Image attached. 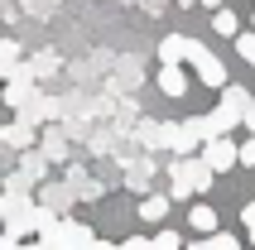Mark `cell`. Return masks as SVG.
Returning a JSON list of instances; mask_svg holds the SVG:
<instances>
[{
    "label": "cell",
    "instance_id": "6da1fadb",
    "mask_svg": "<svg viewBox=\"0 0 255 250\" xmlns=\"http://www.w3.org/2000/svg\"><path fill=\"white\" fill-rule=\"evenodd\" d=\"M212 173L217 168L207 164V159H193V154H178L169 164V178H173V202H183V197H198V193H207L212 188Z\"/></svg>",
    "mask_w": 255,
    "mask_h": 250
},
{
    "label": "cell",
    "instance_id": "7a4b0ae2",
    "mask_svg": "<svg viewBox=\"0 0 255 250\" xmlns=\"http://www.w3.org/2000/svg\"><path fill=\"white\" fill-rule=\"evenodd\" d=\"M188 63H193V72H198L207 87H217V92L231 82V77H227V63H222L217 53H207V43H198V39H188Z\"/></svg>",
    "mask_w": 255,
    "mask_h": 250
},
{
    "label": "cell",
    "instance_id": "3957f363",
    "mask_svg": "<svg viewBox=\"0 0 255 250\" xmlns=\"http://www.w3.org/2000/svg\"><path fill=\"white\" fill-rule=\"evenodd\" d=\"M39 246H101V241L82 222H53L48 231H39Z\"/></svg>",
    "mask_w": 255,
    "mask_h": 250
},
{
    "label": "cell",
    "instance_id": "277c9868",
    "mask_svg": "<svg viewBox=\"0 0 255 250\" xmlns=\"http://www.w3.org/2000/svg\"><path fill=\"white\" fill-rule=\"evenodd\" d=\"M202 159H207L217 173H227V168L241 164V144H236L231 135H207L202 139Z\"/></svg>",
    "mask_w": 255,
    "mask_h": 250
},
{
    "label": "cell",
    "instance_id": "5b68a950",
    "mask_svg": "<svg viewBox=\"0 0 255 250\" xmlns=\"http://www.w3.org/2000/svg\"><path fill=\"white\" fill-rule=\"evenodd\" d=\"M236 121H241V106L222 101L212 116H202V130H207V135H231V130H236Z\"/></svg>",
    "mask_w": 255,
    "mask_h": 250
},
{
    "label": "cell",
    "instance_id": "8992f818",
    "mask_svg": "<svg viewBox=\"0 0 255 250\" xmlns=\"http://www.w3.org/2000/svg\"><path fill=\"white\" fill-rule=\"evenodd\" d=\"M159 92H164V97H173V101L188 97V77H183V68H178V63H159Z\"/></svg>",
    "mask_w": 255,
    "mask_h": 250
},
{
    "label": "cell",
    "instance_id": "52a82bcc",
    "mask_svg": "<svg viewBox=\"0 0 255 250\" xmlns=\"http://www.w3.org/2000/svg\"><path fill=\"white\" fill-rule=\"evenodd\" d=\"M29 82H34V77H10V82H5V106H10V111H24L29 101H39Z\"/></svg>",
    "mask_w": 255,
    "mask_h": 250
},
{
    "label": "cell",
    "instance_id": "ba28073f",
    "mask_svg": "<svg viewBox=\"0 0 255 250\" xmlns=\"http://www.w3.org/2000/svg\"><path fill=\"white\" fill-rule=\"evenodd\" d=\"M0 77H24V63H19V43L14 39H0Z\"/></svg>",
    "mask_w": 255,
    "mask_h": 250
},
{
    "label": "cell",
    "instance_id": "9c48e42d",
    "mask_svg": "<svg viewBox=\"0 0 255 250\" xmlns=\"http://www.w3.org/2000/svg\"><path fill=\"white\" fill-rule=\"evenodd\" d=\"M0 139H5V144H14V149H34V121H24V116H19L14 125H5V130H0Z\"/></svg>",
    "mask_w": 255,
    "mask_h": 250
},
{
    "label": "cell",
    "instance_id": "30bf717a",
    "mask_svg": "<svg viewBox=\"0 0 255 250\" xmlns=\"http://www.w3.org/2000/svg\"><path fill=\"white\" fill-rule=\"evenodd\" d=\"M169 202H173V193H149L140 202V222H149V226L164 222V217H169Z\"/></svg>",
    "mask_w": 255,
    "mask_h": 250
},
{
    "label": "cell",
    "instance_id": "8fae6325",
    "mask_svg": "<svg viewBox=\"0 0 255 250\" xmlns=\"http://www.w3.org/2000/svg\"><path fill=\"white\" fill-rule=\"evenodd\" d=\"M183 58H188V39H183V34L159 39V63H183Z\"/></svg>",
    "mask_w": 255,
    "mask_h": 250
},
{
    "label": "cell",
    "instance_id": "7c38bea8",
    "mask_svg": "<svg viewBox=\"0 0 255 250\" xmlns=\"http://www.w3.org/2000/svg\"><path fill=\"white\" fill-rule=\"evenodd\" d=\"M188 226H198L202 236H212V226H217V212L207 207V202H193V212H188Z\"/></svg>",
    "mask_w": 255,
    "mask_h": 250
},
{
    "label": "cell",
    "instance_id": "4fadbf2b",
    "mask_svg": "<svg viewBox=\"0 0 255 250\" xmlns=\"http://www.w3.org/2000/svg\"><path fill=\"white\" fill-rule=\"evenodd\" d=\"M39 202H48V207H53V212H63V207H68V202H72V193H68V188H63V183H43Z\"/></svg>",
    "mask_w": 255,
    "mask_h": 250
},
{
    "label": "cell",
    "instance_id": "5bb4252c",
    "mask_svg": "<svg viewBox=\"0 0 255 250\" xmlns=\"http://www.w3.org/2000/svg\"><path fill=\"white\" fill-rule=\"evenodd\" d=\"M19 168H24L29 178H39V183H43V173H48V154H39V149H24V159H19Z\"/></svg>",
    "mask_w": 255,
    "mask_h": 250
},
{
    "label": "cell",
    "instance_id": "9a60e30c",
    "mask_svg": "<svg viewBox=\"0 0 255 250\" xmlns=\"http://www.w3.org/2000/svg\"><path fill=\"white\" fill-rule=\"evenodd\" d=\"M212 29H217V34H227V39H236V34H241V19H236L231 10H217L212 14Z\"/></svg>",
    "mask_w": 255,
    "mask_h": 250
},
{
    "label": "cell",
    "instance_id": "2e32d148",
    "mask_svg": "<svg viewBox=\"0 0 255 250\" xmlns=\"http://www.w3.org/2000/svg\"><path fill=\"white\" fill-rule=\"evenodd\" d=\"M217 246V250H236L241 246V236H231V231H212V236H202V250Z\"/></svg>",
    "mask_w": 255,
    "mask_h": 250
},
{
    "label": "cell",
    "instance_id": "e0dca14e",
    "mask_svg": "<svg viewBox=\"0 0 255 250\" xmlns=\"http://www.w3.org/2000/svg\"><path fill=\"white\" fill-rule=\"evenodd\" d=\"M222 101H231V106H241V111H246V106H251V92H246V87H222Z\"/></svg>",
    "mask_w": 255,
    "mask_h": 250
},
{
    "label": "cell",
    "instance_id": "ac0fdd59",
    "mask_svg": "<svg viewBox=\"0 0 255 250\" xmlns=\"http://www.w3.org/2000/svg\"><path fill=\"white\" fill-rule=\"evenodd\" d=\"M236 53H241L246 63H255V29L251 34H236Z\"/></svg>",
    "mask_w": 255,
    "mask_h": 250
},
{
    "label": "cell",
    "instance_id": "d6986e66",
    "mask_svg": "<svg viewBox=\"0 0 255 250\" xmlns=\"http://www.w3.org/2000/svg\"><path fill=\"white\" fill-rule=\"evenodd\" d=\"M154 246L159 250H178V246H183V236H178V231H154Z\"/></svg>",
    "mask_w": 255,
    "mask_h": 250
},
{
    "label": "cell",
    "instance_id": "ffe728a7",
    "mask_svg": "<svg viewBox=\"0 0 255 250\" xmlns=\"http://www.w3.org/2000/svg\"><path fill=\"white\" fill-rule=\"evenodd\" d=\"M43 154H48V159H63V154H68L63 135H48V139H43Z\"/></svg>",
    "mask_w": 255,
    "mask_h": 250
},
{
    "label": "cell",
    "instance_id": "44dd1931",
    "mask_svg": "<svg viewBox=\"0 0 255 250\" xmlns=\"http://www.w3.org/2000/svg\"><path fill=\"white\" fill-rule=\"evenodd\" d=\"M241 226H246V236H251V246H255V202L241 207Z\"/></svg>",
    "mask_w": 255,
    "mask_h": 250
},
{
    "label": "cell",
    "instance_id": "7402d4cb",
    "mask_svg": "<svg viewBox=\"0 0 255 250\" xmlns=\"http://www.w3.org/2000/svg\"><path fill=\"white\" fill-rule=\"evenodd\" d=\"M241 164H246V168H255V135L241 144Z\"/></svg>",
    "mask_w": 255,
    "mask_h": 250
},
{
    "label": "cell",
    "instance_id": "603a6c76",
    "mask_svg": "<svg viewBox=\"0 0 255 250\" xmlns=\"http://www.w3.org/2000/svg\"><path fill=\"white\" fill-rule=\"evenodd\" d=\"M144 246H154V236H130L126 241V250H144Z\"/></svg>",
    "mask_w": 255,
    "mask_h": 250
},
{
    "label": "cell",
    "instance_id": "cb8c5ba5",
    "mask_svg": "<svg viewBox=\"0 0 255 250\" xmlns=\"http://www.w3.org/2000/svg\"><path fill=\"white\" fill-rule=\"evenodd\" d=\"M241 121H246V130H251V135H255V101H251V106H246V111H241Z\"/></svg>",
    "mask_w": 255,
    "mask_h": 250
},
{
    "label": "cell",
    "instance_id": "d4e9b609",
    "mask_svg": "<svg viewBox=\"0 0 255 250\" xmlns=\"http://www.w3.org/2000/svg\"><path fill=\"white\" fill-rule=\"evenodd\" d=\"M202 5H207V10H222V5H227V0H202Z\"/></svg>",
    "mask_w": 255,
    "mask_h": 250
},
{
    "label": "cell",
    "instance_id": "484cf974",
    "mask_svg": "<svg viewBox=\"0 0 255 250\" xmlns=\"http://www.w3.org/2000/svg\"><path fill=\"white\" fill-rule=\"evenodd\" d=\"M251 29H255V14H251Z\"/></svg>",
    "mask_w": 255,
    "mask_h": 250
},
{
    "label": "cell",
    "instance_id": "4316f807",
    "mask_svg": "<svg viewBox=\"0 0 255 250\" xmlns=\"http://www.w3.org/2000/svg\"><path fill=\"white\" fill-rule=\"evenodd\" d=\"M0 222H5V217H0Z\"/></svg>",
    "mask_w": 255,
    "mask_h": 250
}]
</instances>
